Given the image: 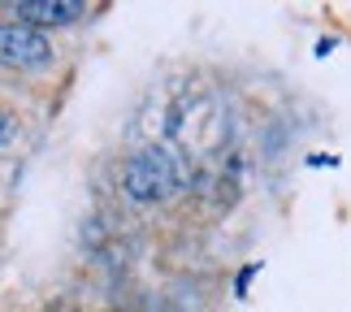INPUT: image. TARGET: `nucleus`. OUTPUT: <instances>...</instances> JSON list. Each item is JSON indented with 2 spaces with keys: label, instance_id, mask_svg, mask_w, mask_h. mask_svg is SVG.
I'll list each match as a JSON object with an SVG mask.
<instances>
[{
  "label": "nucleus",
  "instance_id": "1",
  "mask_svg": "<svg viewBox=\"0 0 351 312\" xmlns=\"http://www.w3.org/2000/svg\"><path fill=\"white\" fill-rule=\"evenodd\" d=\"M173 187H178V165L160 147H147V152H139L126 165V195L130 200H165Z\"/></svg>",
  "mask_w": 351,
  "mask_h": 312
},
{
  "label": "nucleus",
  "instance_id": "2",
  "mask_svg": "<svg viewBox=\"0 0 351 312\" xmlns=\"http://www.w3.org/2000/svg\"><path fill=\"white\" fill-rule=\"evenodd\" d=\"M48 61H52V44L44 31H35L26 22L0 26V65H9V70H39Z\"/></svg>",
  "mask_w": 351,
  "mask_h": 312
},
{
  "label": "nucleus",
  "instance_id": "3",
  "mask_svg": "<svg viewBox=\"0 0 351 312\" xmlns=\"http://www.w3.org/2000/svg\"><path fill=\"white\" fill-rule=\"evenodd\" d=\"M13 13H18V22L39 31V26H65V22L83 18L87 5H78V0H18Z\"/></svg>",
  "mask_w": 351,
  "mask_h": 312
},
{
  "label": "nucleus",
  "instance_id": "4",
  "mask_svg": "<svg viewBox=\"0 0 351 312\" xmlns=\"http://www.w3.org/2000/svg\"><path fill=\"white\" fill-rule=\"evenodd\" d=\"M18 139V121H13V113H0V152Z\"/></svg>",
  "mask_w": 351,
  "mask_h": 312
}]
</instances>
